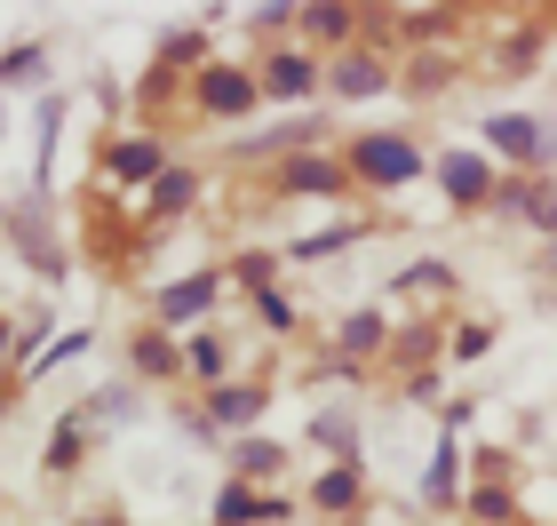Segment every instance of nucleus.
I'll return each mask as SVG.
<instances>
[{
	"label": "nucleus",
	"instance_id": "b1692460",
	"mask_svg": "<svg viewBox=\"0 0 557 526\" xmlns=\"http://www.w3.org/2000/svg\"><path fill=\"white\" fill-rule=\"evenodd\" d=\"M470 511H478V518H510V487H486Z\"/></svg>",
	"mask_w": 557,
	"mask_h": 526
},
{
	"label": "nucleus",
	"instance_id": "f8f14e48",
	"mask_svg": "<svg viewBox=\"0 0 557 526\" xmlns=\"http://www.w3.org/2000/svg\"><path fill=\"white\" fill-rule=\"evenodd\" d=\"M335 88H343V96H374V88H383V64L343 57V64H335Z\"/></svg>",
	"mask_w": 557,
	"mask_h": 526
},
{
	"label": "nucleus",
	"instance_id": "f3484780",
	"mask_svg": "<svg viewBox=\"0 0 557 526\" xmlns=\"http://www.w3.org/2000/svg\"><path fill=\"white\" fill-rule=\"evenodd\" d=\"M398 288H407V295H438V288H454V271H446V264H422V271H407Z\"/></svg>",
	"mask_w": 557,
	"mask_h": 526
},
{
	"label": "nucleus",
	"instance_id": "1a4fd4ad",
	"mask_svg": "<svg viewBox=\"0 0 557 526\" xmlns=\"http://www.w3.org/2000/svg\"><path fill=\"white\" fill-rule=\"evenodd\" d=\"M208 304H215V280L199 271V280H175V288L160 295V319H199Z\"/></svg>",
	"mask_w": 557,
	"mask_h": 526
},
{
	"label": "nucleus",
	"instance_id": "aec40b11",
	"mask_svg": "<svg viewBox=\"0 0 557 526\" xmlns=\"http://www.w3.org/2000/svg\"><path fill=\"white\" fill-rule=\"evenodd\" d=\"M486 343H494V328L478 319V328H462V335H454V359H486Z\"/></svg>",
	"mask_w": 557,
	"mask_h": 526
},
{
	"label": "nucleus",
	"instance_id": "412c9836",
	"mask_svg": "<svg viewBox=\"0 0 557 526\" xmlns=\"http://www.w3.org/2000/svg\"><path fill=\"white\" fill-rule=\"evenodd\" d=\"M302 24H311V33H326V40H343V33H350V9H311Z\"/></svg>",
	"mask_w": 557,
	"mask_h": 526
},
{
	"label": "nucleus",
	"instance_id": "6e6552de",
	"mask_svg": "<svg viewBox=\"0 0 557 526\" xmlns=\"http://www.w3.org/2000/svg\"><path fill=\"white\" fill-rule=\"evenodd\" d=\"M311 503H319V511H350V503H359V463L319 470V479H311Z\"/></svg>",
	"mask_w": 557,
	"mask_h": 526
},
{
	"label": "nucleus",
	"instance_id": "dca6fc26",
	"mask_svg": "<svg viewBox=\"0 0 557 526\" xmlns=\"http://www.w3.org/2000/svg\"><path fill=\"white\" fill-rule=\"evenodd\" d=\"M256 511H263V518H278V503H256L247 487H232V494H223V511H215V518H223V526H239V518H256Z\"/></svg>",
	"mask_w": 557,
	"mask_h": 526
},
{
	"label": "nucleus",
	"instance_id": "20e7f679",
	"mask_svg": "<svg viewBox=\"0 0 557 526\" xmlns=\"http://www.w3.org/2000/svg\"><path fill=\"white\" fill-rule=\"evenodd\" d=\"M454 494H462V447H454V431L438 439V455H430V470H422V503L430 511H446Z\"/></svg>",
	"mask_w": 557,
	"mask_h": 526
},
{
	"label": "nucleus",
	"instance_id": "5701e85b",
	"mask_svg": "<svg viewBox=\"0 0 557 526\" xmlns=\"http://www.w3.org/2000/svg\"><path fill=\"white\" fill-rule=\"evenodd\" d=\"M256 311H263V319H271V328H295V311H287V295H271V288H263V295H256Z\"/></svg>",
	"mask_w": 557,
	"mask_h": 526
},
{
	"label": "nucleus",
	"instance_id": "bb28decb",
	"mask_svg": "<svg viewBox=\"0 0 557 526\" xmlns=\"http://www.w3.org/2000/svg\"><path fill=\"white\" fill-rule=\"evenodd\" d=\"M549 264H557V240H549Z\"/></svg>",
	"mask_w": 557,
	"mask_h": 526
},
{
	"label": "nucleus",
	"instance_id": "9b49d317",
	"mask_svg": "<svg viewBox=\"0 0 557 526\" xmlns=\"http://www.w3.org/2000/svg\"><path fill=\"white\" fill-rule=\"evenodd\" d=\"M208 407H215V423H232V431H239V423H256V415H263V391H215Z\"/></svg>",
	"mask_w": 557,
	"mask_h": 526
},
{
	"label": "nucleus",
	"instance_id": "f03ea898",
	"mask_svg": "<svg viewBox=\"0 0 557 526\" xmlns=\"http://www.w3.org/2000/svg\"><path fill=\"white\" fill-rule=\"evenodd\" d=\"M438 184H446V199L478 208V199H494V168L478 160V152H446V160H438Z\"/></svg>",
	"mask_w": 557,
	"mask_h": 526
},
{
	"label": "nucleus",
	"instance_id": "a211bd4d",
	"mask_svg": "<svg viewBox=\"0 0 557 526\" xmlns=\"http://www.w3.org/2000/svg\"><path fill=\"white\" fill-rule=\"evenodd\" d=\"M184 199H191V175H184V168H175V175H160V199H151V208H160V216H175Z\"/></svg>",
	"mask_w": 557,
	"mask_h": 526
},
{
	"label": "nucleus",
	"instance_id": "ddd939ff",
	"mask_svg": "<svg viewBox=\"0 0 557 526\" xmlns=\"http://www.w3.org/2000/svg\"><path fill=\"white\" fill-rule=\"evenodd\" d=\"M136 367L144 375H175V367H184V351H175L168 335H136Z\"/></svg>",
	"mask_w": 557,
	"mask_h": 526
},
{
	"label": "nucleus",
	"instance_id": "9d476101",
	"mask_svg": "<svg viewBox=\"0 0 557 526\" xmlns=\"http://www.w3.org/2000/svg\"><path fill=\"white\" fill-rule=\"evenodd\" d=\"M263 88H271V96H311V88H319V72H311V57H271Z\"/></svg>",
	"mask_w": 557,
	"mask_h": 526
},
{
	"label": "nucleus",
	"instance_id": "a878e982",
	"mask_svg": "<svg viewBox=\"0 0 557 526\" xmlns=\"http://www.w3.org/2000/svg\"><path fill=\"white\" fill-rule=\"evenodd\" d=\"M81 526H120V518H81Z\"/></svg>",
	"mask_w": 557,
	"mask_h": 526
},
{
	"label": "nucleus",
	"instance_id": "7ed1b4c3",
	"mask_svg": "<svg viewBox=\"0 0 557 526\" xmlns=\"http://www.w3.org/2000/svg\"><path fill=\"white\" fill-rule=\"evenodd\" d=\"M486 144H494V152H510L518 168H534V160L549 152L542 129H534V120H518V112H494V120H486Z\"/></svg>",
	"mask_w": 557,
	"mask_h": 526
},
{
	"label": "nucleus",
	"instance_id": "2eb2a0df",
	"mask_svg": "<svg viewBox=\"0 0 557 526\" xmlns=\"http://www.w3.org/2000/svg\"><path fill=\"white\" fill-rule=\"evenodd\" d=\"M184 367L199 375V383H215V375H223V343H215V335H191V343H184Z\"/></svg>",
	"mask_w": 557,
	"mask_h": 526
},
{
	"label": "nucleus",
	"instance_id": "6ab92c4d",
	"mask_svg": "<svg viewBox=\"0 0 557 526\" xmlns=\"http://www.w3.org/2000/svg\"><path fill=\"white\" fill-rule=\"evenodd\" d=\"M311 439H319V447H335V455H350V423H343V415H319V423H311Z\"/></svg>",
	"mask_w": 557,
	"mask_h": 526
},
{
	"label": "nucleus",
	"instance_id": "423d86ee",
	"mask_svg": "<svg viewBox=\"0 0 557 526\" xmlns=\"http://www.w3.org/2000/svg\"><path fill=\"white\" fill-rule=\"evenodd\" d=\"M160 144H151V136H120L112 144V175H120V184H144V175H160Z\"/></svg>",
	"mask_w": 557,
	"mask_h": 526
},
{
	"label": "nucleus",
	"instance_id": "39448f33",
	"mask_svg": "<svg viewBox=\"0 0 557 526\" xmlns=\"http://www.w3.org/2000/svg\"><path fill=\"white\" fill-rule=\"evenodd\" d=\"M199 105L232 120V112H247V105H256V81H247V72H199Z\"/></svg>",
	"mask_w": 557,
	"mask_h": 526
},
{
	"label": "nucleus",
	"instance_id": "4468645a",
	"mask_svg": "<svg viewBox=\"0 0 557 526\" xmlns=\"http://www.w3.org/2000/svg\"><path fill=\"white\" fill-rule=\"evenodd\" d=\"M374 343H383V311H359V319L343 328V359H367Z\"/></svg>",
	"mask_w": 557,
	"mask_h": 526
},
{
	"label": "nucleus",
	"instance_id": "393cba45",
	"mask_svg": "<svg viewBox=\"0 0 557 526\" xmlns=\"http://www.w3.org/2000/svg\"><path fill=\"white\" fill-rule=\"evenodd\" d=\"M239 470H278V447L263 439V447H239Z\"/></svg>",
	"mask_w": 557,
	"mask_h": 526
},
{
	"label": "nucleus",
	"instance_id": "f257e3e1",
	"mask_svg": "<svg viewBox=\"0 0 557 526\" xmlns=\"http://www.w3.org/2000/svg\"><path fill=\"white\" fill-rule=\"evenodd\" d=\"M350 168H359L367 184H414L422 152H414L407 136H359V144H350Z\"/></svg>",
	"mask_w": 557,
	"mask_h": 526
},
{
	"label": "nucleus",
	"instance_id": "0eeeda50",
	"mask_svg": "<svg viewBox=\"0 0 557 526\" xmlns=\"http://www.w3.org/2000/svg\"><path fill=\"white\" fill-rule=\"evenodd\" d=\"M278 184H287V192H343V168L326 160V152H302V160H287Z\"/></svg>",
	"mask_w": 557,
	"mask_h": 526
},
{
	"label": "nucleus",
	"instance_id": "4be33fe9",
	"mask_svg": "<svg viewBox=\"0 0 557 526\" xmlns=\"http://www.w3.org/2000/svg\"><path fill=\"white\" fill-rule=\"evenodd\" d=\"M184 57H208V40L199 33H168V64H184Z\"/></svg>",
	"mask_w": 557,
	"mask_h": 526
}]
</instances>
